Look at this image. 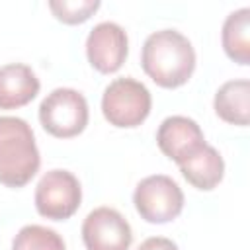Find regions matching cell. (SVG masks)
<instances>
[{"instance_id":"5bb4252c","label":"cell","mask_w":250,"mask_h":250,"mask_svg":"<svg viewBox=\"0 0 250 250\" xmlns=\"http://www.w3.org/2000/svg\"><path fill=\"white\" fill-rule=\"evenodd\" d=\"M12 250H66L64 240L53 229L41 225H25L18 230Z\"/></svg>"},{"instance_id":"9c48e42d","label":"cell","mask_w":250,"mask_h":250,"mask_svg":"<svg viewBox=\"0 0 250 250\" xmlns=\"http://www.w3.org/2000/svg\"><path fill=\"white\" fill-rule=\"evenodd\" d=\"M156 145L170 160L180 166L207 143L201 127L193 119L186 115H170L160 123L156 131Z\"/></svg>"},{"instance_id":"8992f818","label":"cell","mask_w":250,"mask_h":250,"mask_svg":"<svg viewBox=\"0 0 250 250\" xmlns=\"http://www.w3.org/2000/svg\"><path fill=\"white\" fill-rule=\"evenodd\" d=\"M82 201L78 178L68 170H49L35 188V209L41 217L64 221L72 217Z\"/></svg>"},{"instance_id":"4fadbf2b","label":"cell","mask_w":250,"mask_h":250,"mask_svg":"<svg viewBox=\"0 0 250 250\" xmlns=\"http://www.w3.org/2000/svg\"><path fill=\"white\" fill-rule=\"evenodd\" d=\"M221 39L229 59L238 64L250 62V8H240L227 16Z\"/></svg>"},{"instance_id":"8fae6325","label":"cell","mask_w":250,"mask_h":250,"mask_svg":"<svg viewBox=\"0 0 250 250\" xmlns=\"http://www.w3.org/2000/svg\"><path fill=\"white\" fill-rule=\"evenodd\" d=\"M213 105L223 121L246 127L250 121V82L246 78L225 82L217 90Z\"/></svg>"},{"instance_id":"ba28073f","label":"cell","mask_w":250,"mask_h":250,"mask_svg":"<svg viewBox=\"0 0 250 250\" xmlns=\"http://www.w3.org/2000/svg\"><path fill=\"white\" fill-rule=\"evenodd\" d=\"M129 53V39L125 29L115 21H100L86 39V55L90 64L104 72H115L123 66Z\"/></svg>"},{"instance_id":"6da1fadb","label":"cell","mask_w":250,"mask_h":250,"mask_svg":"<svg viewBox=\"0 0 250 250\" xmlns=\"http://www.w3.org/2000/svg\"><path fill=\"white\" fill-rule=\"evenodd\" d=\"M141 64L146 76L160 88H180L195 70V51L180 31L160 29L145 39Z\"/></svg>"},{"instance_id":"5b68a950","label":"cell","mask_w":250,"mask_h":250,"mask_svg":"<svg viewBox=\"0 0 250 250\" xmlns=\"http://www.w3.org/2000/svg\"><path fill=\"white\" fill-rule=\"evenodd\" d=\"M137 213L146 223H168L174 221L184 209V191L180 186L164 174L143 178L133 193Z\"/></svg>"},{"instance_id":"30bf717a","label":"cell","mask_w":250,"mask_h":250,"mask_svg":"<svg viewBox=\"0 0 250 250\" xmlns=\"http://www.w3.org/2000/svg\"><path fill=\"white\" fill-rule=\"evenodd\" d=\"M39 78L21 62L0 66V109H18L27 105L39 94Z\"/></svg>"},{"instance_id":"52a82bcc","label":"cell","mask_w":250,"mask_h":250,"mask_svg":"<svg viewBox=\"0 0 250 250\" xmlns=\"http://www.w3.org/2000/svg\"><path fill=\"white\" fill-rule=\"evenodd\" d=\"M82 240L88 250H129L133 230L119 211L98 207L82 223Z\"/></svg>"},{"instance_id":"3957f363","label":"cell","mask_w":250,"mask_h":250,"mask_svg":"<svg viewBox=\"0 0 250 250\" xmlns=\"http://www.w3.org/2000/svg\"><path fill=\"white\" fill-rule=\"evenodd\" d=\"M152 98L148 88L135 78H115L102 96V113L113 127H139L150 113Z\"/></svg>"},{"instance_id":"9a60e30c","label":"cell","mask_w":250,"mask_h":250,"mask_svg":"<svg viewBox=\"0 0 250 250\" xmlns=\"http://www.w3.org/2000/svg\"><path fill=\"white\" fill-rule=\"evenodd\" d=\"M49 8L57 20H61L62 23L74 25V23L86 21L100 8V2L98 0H51Z\"/></svg>"},{"instance_id":"277c9868","label":"cell","mask_w":250,"mask_h":250,"mask_svg":"<svg viewBox=\"0 0 250 250\" xmlns=\"http://www.w3.org/2000/svg\"><path fill=\"white\" fill-rule=\"evenodd\" d=\"M43 129L57 139L80 135L88 125V102L72 88H55L39 105Z\"/></svg>"},{"instance_id":"7c38bea8","label":"cell","mask_w":250,"mask_h":250,"mask_svg":"<svg viewBox=\"0 0 250 250\" xmlns=\"http://www.w3.org/2000/svg\"><path fill=\"white\" fill-rule=\"evenodd\" d=\"M180 172L193 188L209 191L223 180L225 162L215 146L205 145L191 158H188L184 164H180Z\"/></svg>"},{"instance_id":"2e32d148","label":"cell","mask_w":250,"mask_h":250,"mask_svg":"<svg viewBox=\"0 0 250 250\" xmlns=\"http://www.w3.org/2000/svg\"><path fill=\"white\" fill-rule=\"evenodd\" d=\"M137 250H178V244L164 236H150L143 240Z\"/></svg>"},{"instance_id":"7a4b0ae2","label":"cell","mask_w":250,"mask_h":250,"mask_svg":"<svg viewBox=\"0 0 250 250\" xmlns=\"http://www.w3.org/2000/svg\"><path fill=\"white\" fill-rule=\"evenodd\" d=\"M41 164L35 135L21 117H0V184L21 188L37 174Z\"/></svg>"}]
</instances>
